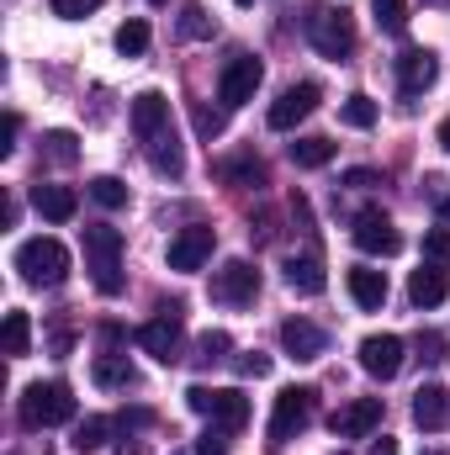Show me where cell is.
<instances>
[{"mask_svg": "<svg viewBox=\"0 0 450 455\" xmlns=\"http://www.w3.org/2000/svg\"><path fill=\"white\" fill-rule=\"evenodd\" d=\"M186 403H191V413L213 419V424L228 429V435L249 424V397H244L238 387H191V392H186Z\"/></svg>", "mask_w": 450, "mask_h": 455, "instance_id": "5", "label": "cell"}, {"mask_svg": "<svg viewBox=\"0 0 450 455\" xmlns=\"http://www.w3.org/2000/svg\"><path fill=\"white\" fill-rule=\"evenodd\" d=\"M424 254H430V265H450V228H430L424 233Z\"/></svg>", "mask_w": 450, "mask_h": 455, "instance_id": "35", "label": "cell"}, {"mask_svg": "<svg viewBox=\"0 0 450 455\" xmlns=\"http://www.w3.org/2000/svg\"><path fill=\"white\" fill-rule=\"evenodd\" d=\"M228 349H233V339H228L223 329H213V334H202V339H197V360H202V365H213V360H223Z\"/></svg>", "mask_w": 450, "mask_h": 455, "instance_id": "34", "label": "cell"}, {"mask_svg": "<svg viewBox=\"0 0 450 455\" xmlns=\"http://www.w3.org/2000/svg\"><path fill=\"white\" fill-rule=\"evenodd\" d=\"M43 159H48V164H75V159H80L75 132H48V138H43Z\"/></svg>", "mask_w": 450, "mask_h": 455, "instance_id": "31", "label": "cell"}, {"mask_svg": "<svg viewBox=\"0 0 450 455\" xmlns=\"http://www.w3.org/2000/svg\"><path fill=\"white\" fill-rule=\"evenodd\" d=\"M16 132H21V116L5 112V122H0V159H11V154H16Z\"/></svg>", "mask_w": 450, "mask_h": 455, "instance_id": "38", "label": "cell"}, {"mask_svg": "<svg viewBox=\"0 0 450 455\" xmlns=\"http://www.w3.org/2000/svg\"><path fill=\"white\" fill-rule=\"evenodd\" d=\"M213 302H223V307H249L254 297H260V270L249 265V259H228L213 270Z\"/></svg>", "mask_w": 450, "mask_h": 455, "instance_id": "8", "label": "cell"}, {"mask_svg": "<svg viewBox=\"0 0 450 455\" xmlns=\"http://www.w3.org/2000/svg\"><path fill=\"white\" fill-rule=\"evenodd\" d=\"M181 32H186V37H202V32H207V11H202V5H186V21H181Z\"/></svg>", "mask_w": 450, "mask_h": 455, "instance_id": "41", "label": "cell"}, {"mask_svg": "<svg viewBox=\"0 0 450 455\" xmlns=\"http://www.w3.org/2000/svg\"><path fill=\"white\" fill-rule=\"evenodd\" d=\"M85 191H91V202H96V207H107V212L127 207V186H122L117 175H96V180H91Z\"/></svg>", "mask_w": 450, "mask_h": 455, "instance_id": "27", "label": "cell"}, {"mask_svg": "<svg viewBox=\"0 0 450 455\" xmlns=\"http://www.w3.org/2000/svg\"><path fill=\"white\" fill-rule=\"evenodd\" d=\"M112 429H117V419H101V413H96V419H85V424L75 429V451H80V455H85V451H101Z\"/></svg>", "mask_w": 450, "mask_h": 455, "instance_id": "28", "label": "cell"}, {"mask_svg": "<svg viewBox=\"0 0 450 455\" xmlns=\"http://www.w3.org/2000/svg\"><path fill=\"white\" fill-rule=\"evenodd\" d=\"M446 413H450V392H446V387H435V381H430V387H419V392H414V424H419L424 435H435V429L446 424Z\"/></svg>", "mask_w": 450, "mask_h": 455, "instance_id": "20", "label": "cell"}, {"mask_svg": "<svg viewBox=\"0 0 450 455\" xmlns=\"http://www.w3.org/2000/svg\"><path fill=\"white\" fill-rule=\"evenodd\" d=\"M419 349H424V360H446V339H440V334H424Z\"/></svg>", "mask_w": 450, "mask_h": 455, "instance_id": "42", "label": "cell"}, {"mask_svg": "<svg viewBox=\"0 0 450 455\" xmlns=\"http://www.w3.org/2000/svg\"><path fill=\"white\" fill-rule=\"evenodd\" d=\"M339 122H344V127H360V132H366V127H376V101H371V96H360V91H355V96H344Z\"/></svg>", "mask_w": 450, "mask_h": 455, "instance_id": "26", "label": "cell"}, {"mask_svg": "<svg viewBox=\"0 0 450 455\" xmlns=\"http://www.w3.org/2000/svg\"><path fill=\"white\" fill-rule=\"evenodd\" d=\"M329 159H334V138H318L313 132V138H297L292 143V164L297 170H324Z\"/></svg>", "mask_w": 450, "mask_h": 455, "instance_id": "25", "label": "cell"}, {"mask_svg": "<svg viewBox=\"0 0 450 455\" xmlns=\"http://www.w3.org/2000/svg\"><path fill=\"white\" fill-rule=\"evenodd\" d=\"M138 344L159 360V365H175L181 355H186V323H181V302H165L159 307V318H149L143 329H138Z\"/></svg>", "mask_w": 450, "mask_h": 455, "instance_id": "6", "label": "cell"}, {"mask_svg": "<svg viewBox=\"0 0 450 455\" xmlns=\"http://www.w3.org/2000/svg\"><path fill=\"white\" fill-rule=\"evenodd\" d=\"M350 297H355V307L376 313V307L387 302V275L371 270V265H355V270H350Z\"/></svg>", "mask_w": 450, "mask_h": 455, "instance_id": "21", "label": "cell"}, {"mask_svg": "<svg viewBox=\"0 0 450 455\" xmlns=\"http://www.w3.org/2000/svg\"><path fill=\"white\" fill-rule=\"evenodd\" d=\"M165 127H170V101H165V91H138V96H133V132H138V143H154Z\"/></svg>", "mask_w": 450, "mask_h": 455, "instance_id": "15", "label": "cell"}, {"mask_svg": "<svg viewBox=\"0 0 450 455\" xmlns=\"http://www.w3.org/2000/svg\"><path fill=\"white\" fill-rule=\"evenodd\" d=\"M440 148H446V154H450V116H446V122H440Z\"/></svg>", "mask_w": 450, "mask_h": 455, "instance_id": "46", "label": "cell"}, {"mask_svg": "<svg viewBox=\"0 0 450 455\" xmlns=\"http://www.w3.org/2000/svg\"><path fill=\"white\" fill-rule=\"evenodd\" d=\"M213 243H218V238H213V228H181V233H175V238H170V249H165V265H170V270H181V275H191V270H202V265H207V259H213Z\"/></svg>", "mask_w": 450, "mask_h": 455, "instance_id": "10", "label": "cell"}, {"mask_svg": "<svg viewBox=\"0 0 450 455\" xmlns=\"http://www.w3.org/2000/svg\"><path fill=\"white\" fill-rule=\"evenodd\" d=\"M91 11H101V0H53V16L64 21H85Z\"/></svg>", "mask_w": 450, "mask_h": 455, "instance_id": "37", "label": "cell"}, {"mask_svg": "<svg viewBox=\"0 0 450 455\" xmlns=\"http://www.w3.org/2000/svg\"><path fill=\"white\" fill-rule=\"evenodd\" d=\"M440 223L450 228V196H446V202H440Z\"/></svg>", "mask_w": 450, "mask_h": 455, "instance_id": "47", "label": "cell"}, {"mask_svg": "<svg viewBox=\"0 0 450 455\" xmlns=\"http://www.w3.org/2000/svg\"><path fill=\"white\" fill-rule=\"evenodd\" d=\"M117 53H122V59L149 53V21H122V27H117Z\"/></svg>", "mask_w": 450, "mask_h": 455, "instance_id": "30", "label": "cell"}, {"mask_svg": "<svg viewBox=\"0 0 450 455\" xmlns=\"http://www.w3.org/2000/svg\"><path fill=\"white\" fill-rule=\"evenodd\" d=\"M32 207H37L48 223H69L80 202H75V191H69V186H32Z\"/></svg>", "mask_w": 450, "mask_h": 455, "instance_id": "22", "label": "cell"}, {"mask_svg": "<svg viewBox=\"0 0 450 455\" xmlns=\"http://www.w3.org/2000/svg\"><path fill=\"white\" fill-rule=\"evenodd\" d=\"M233 5H254V0H233Z\"/></svg>", "mask_w": 450, "mask_h": 455, "instance_id": "49", "label": "cell"}, {"mask_svg": "<svg viewBox=\"0 0 450 455\" xmlns=\"http://www.w3.org/2000/svg\"><path fill=\"white\" fill-rule=\"evenodd\" d=\"M197 455H228V429H218V424H213V429L197 440Z\"/></svg>", "mask_w": 450, "mask_h": 455, "instance_id": "39", "label": "cell"}, {"mask_svg": "<svg viewBox=\"0 0 450 455\" xmlns=\"http://www.w3.org/2000/svg\"><path fill=\"white\" fill-rule=\"evenodd\" d=\"M75 419V392L64 381H32L21 392V424L27 429H59Z\"/></svg>", "mask_w": 450, "mask_h": 455, "instance_id": "3", "label": "cell"}, {"mask_svg": "<svg viewBox=\"0 0 450 455\" xmlns=\"http://www.w3.org/2000/svg\"><path fill=\"white\" fill-rule=\"evenodd\" d=\"M318 413V392L313 387H286L276 397V413H270V440H297Z\"/></svg>", "mask_w": 450, "mask_h": 455, "instance_id": "7", "label": "cell"}, {"mask_svg": "<svg viewBox=\"0 0 450 455\" xmlns=\"http://www.w3.org/2000/svg\"><path fill=\"white\" fill-rule=\"evenodd\" d=\"M435 80H440V59L430 48H403V59H398V91L403 96H424Z\"/></svg>", "mask_w": 450, "mask_h": 455, "instance_id": "14", "label": "cell"}, {"mask_svg": "<svg viewBox=\"0 0 450 455\" xmlns=\"http://www.w3.org/2000/svg\"><path fill=\"white\" fill-rule=\"evenodd\" d=\"M238 376H270V355H260V349L238 355Z\"/></svg>", "mask_w": 450, "mask_h": 455, "instance_id": "40", "label": "cell"}, {"mask_svg": "<svg viewBox=\"0 0 450 455\" xmlns=\"http://www.w3.org/2000/svg\"><path fill=\"white\" fill-rule=\"evenodd\" d=\"M371 16L382 32H403L408 27V0H371Z\"/></svg>", "mask_w": 450, "mask_h": 455, "instance_id": "32", "label": "cell"}, {"mask_svg": "<svg viewBox=\"0 0 450 455\" xmlns=\"http://www.w3.org/2000/svg\"><path fill=\"white\" fill-rule=\"evenodd\" d=\"M286 286L297 291V297H318L324 286H329V275H324V259L308 249V254H292L286 259Z\"/></svg>", "mask_w": 450, "mask_h": 455, "instance_id": "19", "label": "cell"}, {"mask_svg": "<svg viewBox=\"0 0 450 455\" xmlns=\"http://www.w3.org/2000/svg\"><path fill=\"white\" fill-rule=\"evenodd\" d=\"M117 455H138V445H122V451H117Z\"/></svg>", "mask_w": 450, "mask_h": 455, "instance_id": "48", "label": "cell"}, {"mask_svg": "<svg viewBox=\"0 0 450 455\" xmlns=\"http://www.w3.org/2000/svg\"><path fill=\"white\" fill-rule=\"evenodd\" d=\"M16 270H21L27 286L53 291V286L69 281V249H64L59 238H27V243L16 249Z\"/></svg>", "mask_w": 450, "mask_h": 455, "instance_id": "2", "label": "cell"}, {"mask_svg": "<svg viewBox=\"0 0 450 455\" xmlns=\"http://www.w3.org/2000/svg\"><path fill=\"white\" fill-rule=\"evenodd\" d=\"M339 455H344V451H339Z\"/></svg>", "mask_w": 450, "mask_h": 455, "instance_id": "51", "label": "cell"}, {"mask_svg": "<svg viewBox=\"0 0 450 455\" xmlns=\"http://www.w3.org/2000/svg\"><path fill=\"white\" fill-rule=\"evenodd\" d=\"M223 180H238V186H265V164H260V159H228Z\"/></svg>", "mask_w": 450, "mask_h": 455, "instance_id": "33", "label": "cell"}, {"mask_svg": "<svg viewBox=\"0 0 450 455\" xmlns=\"http://www.w3.org/2000/svg\"><path fill=\"white\" fill-rule=\"evenodd\" d=\"M143 424H149V413H143V408H133V413H122V419H117V429H143Z\"/></svg>", "mask_w": 450, "mask_h": 455, "instance_id": "44", "label": "cell"}, {"mask_svg": "<svg viewBox=\"0 0 450 455\" xmlns=\"http://www.w3.org/2000/svg\"><path fill=\"white\" fill-rule=\"evenodd\" d=\"M308 43H313L324 59H350V53H355V21H350V11H339V5H313V11H308Z\"/></svg>", "mask_w": 450, "mask_h": 455, "instance_id": "4", "label": "cell"}, {"mask_svg": "<svg viewBox=\"0 0 450 455\" xmlns=\"http://www.w3.org/2000/svg\"><path fill=\"white\" fill-rule=\"evenodd\" d=\"M281 349H286L292 360H318V355L329 349V334H324L318 323H308V318H286V323H281Z\"/></svg>", "mask_w": 450, "mask_h": 455, "instance_id": "17", "label": "cell"}, {"mask_svg": "<svg viewBox=\"0 0 450 455\" xmlns=\"http://www.w3.org/2000/svg\"><path fill=\"white\" fill-rule=\"evenodd\" d=\"M360 371L376 376V381H392L403 371V339L398 334H371L360 339Z\"/></svg>", "mask_w": 450, "mask_h": 455, "instance_id": "13", "label": "cell"}, {"mask_svg": "<svg viewBox=\"0 0 450 455\" xmlns=\"http://www.w3.org/2000/svg\"><path fill=\"white\" fill-rule=\"evenodd\" d=\"M154 5H165V0H154Z\"/></svg>", "mask_w": 450, "mask_h": 455, "instance_id": "50", "label": "cell"}, {"mask_svg": "<svg viewBox=\"0 0 450 455\" xmlns=\"http://www.w3.org/2000/svg\"><path fill=\"white\" fill-rule=\"evenodd\" d=\"M450 297V270L446 265H419L414 275H408V302L414 307H440Z\"/></svg>", "mask_w": 450, "mask_h": 455, "instance_id": "18", "label": "cell"}, {"mask_svg": "<svg viewBox=\"0 0 450 455\" xmlns=\"http://www.w3.org/2000/svg\"><path fill=\"white\" fill-rule=\"evenodd\" d=\"M382 424V397H355L334 413V435L339 440H366Z\"/></svg>", "mask_w": 450, "mask_h": 455, "instance_id": "16", "label": "cell"}, {"mask_svg": "<svg viewBox=\"0 0 450 455\" xmlns=\"http://www.w3.org/2000/svg\"><path fill=\"white\" fill-rule=\"evenodd\" d=\"M344 186H360V191H366V186H382V175H376V170H350Z\"/></svg>", "mask_w": 450, "mask_h": 455, "instance_id": "43", "label": "cell"}, {"mask_svg": "<svg viewBox=\"0 0 450 455\" xmlns=\"http://www.w3.org/2000/svg\"><path fill=\"white\" fill-rule=\"evenodd\" d=\"M27 344H32V318H27V313H5V355L21 360Z\"/></svg>", "mask_w": 450, "mask_h": 455, "instance_id": "29", "label": "cell"}, {"mask_svg": "<svg viewBox=\"0 0 450 455\" xmlns=\"http://www.w3.org/2000/svg\"><path fill=\"white\" fill-rule=\"evenodd\" d=\"M143 148H149V164H154L159 175H170V180H175V175L186 170V154H181V138H175V127H165V132H159L154 143H143Z\"/></svg>", "mask_w": 450, "mask_h": 455, "instance_id": "23", "label": "cell"}, {"mask_svg": "<svg viewBox=\"0 0 450 455\" xmlns=\"http://www.w3.org/2000/svg\"><path fill=\"white\" fill-rule=\"evenodd\" d=\"M191 122H197V132H202V138L213 143V138H218V132L228 127V112H213V107H197V112H191Z\"/></svg>", "mask_w": 450, "mask_h": 455, "instance_id": "36", "label": "cell"}, {"mask_svg": "<svg viewBox=\"0 0 450 455\" xmlns=\"http://www.w3.org/2000/svg\"><path fill=\"white\" fill-rule=\"evenodd\" d=\"M260 80H265V64H260V59H249V53L228 59L223 80H218V101H223V107H244V101H254Z\"/></svg>", "mask_w": 450, "mask_h": 455, "instance_id": "11", "label": "cell"}, {"mask_svg": "<svg viewBox=\"0 0 450 455\" xmlns=\"http://www.w3.org/2000/svg\"><path fill=\"white\" fill-rule=\"evenodd\" d=\"M91 376H96V387H107V392H127V387H138V371H133L127 355H101Z\"/></svg>", "mask_w": 450, "mask_h": 455, "instance_id": "24", "label": "cell"}, {"mask_svg": "<svg viewBox=\"0 0 450 455\" xmlns=\"http://www.w3.org/2000/svg\"><path fill=\"white\" fill-rule=\"evenodd\" d=\"M355 243L366 249V254H376V259H392L398 249H403V233L392 228V218L382 212V207H366V212H355Z\"/></svg>", "mask_w": 450, "mask_h": 455, "instance_id": "9", "label": "cell"}, {"mask_svg": "<svg viewBox=\"0 0 450 455\" xmlns=\"http://www.w3.org/2000/svg\"><path fill=\"white\" fill-rule=\"evenodd\" d=\"M85 270H91V281H96L101 297L122 291V233L112 223L85 228Z\"/></svg>", "mask_w": 450, "mask_h": 455, "instance_id": "1", "label": "cell"}, {"mask_svg": "<svg viewBox=\"0 0 450 455\" xmlns=\"http://www.w3.org/2000/svg\"><path fill=\"white\" fill-rule=\"evenodd\" d=\"M371 455H398V440H387V435H382V440H371Z\"/></svg>", "mask_w": 450, "mask_h": 455, "instance_id": "45", "label": "cell"}, {"mask_svg": "<svg viewBox=\"0 0 450 455\" xmlns=\"http://www.w3.org/2000/svg\"><path fill=\"white\" fill-rule=\"evenodd\" d=\"M318 101H324V91H318L313 80H302V85H286V91L270 101V127H276V132H292L302 116L318 112Z\"/></svg>", "mask_w": 450, "mask_h": 455, "instance_id": "12", "label": "cell"}]
</instances>
